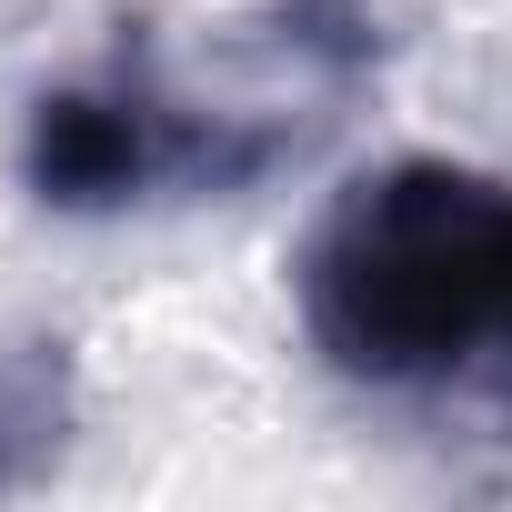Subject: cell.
Instances as JSON below:
<instances>
[{
  "label": "cell",
  "instance_id": "cell-1",
  "mask_svg": "<svg viewBox=\"0 0 512 512\" xmlns=\"http://www.w3.org/2000/svg\"><path fill=\"white\" fill-rule=\"evenodd\" d=\"M292 312L332 382L432 412H512V181L382 161L292 251Z\"/></svg>",
  "mask_w": 512,
  "mask_h": 512
},
{
  "label": "cell",
  "instance_id": "cell-3",
  "mask_svg": "<svg viewBox=\"0 0 512 512\" xmlns=\"http://www.w3.org/2000/svg\"><path fill=\"white\" fill-rule=\"evenodd\" d=\"M71 442V352L61 342H21L0 352V492H21L61 462Z\"/></svg>",
  "mask_w": 512,
  "mask_h": 512
},
{
  "label": "cell",
  "instance_id": "cell-2",
  "mask_svg": "<svg viewBox=\"0 0 512 512\" xmlns=\"http://www.w3.org/2000/svg\"><path fill=\"white\" fill-rule=\"evenodd\" d=\"M332 101L262 91V101H181L161 81L151 31H121L101 81L41 91L21 121V181L41 211H131V201H201L251 191L262 171L302 161L312 131H332Z\"/></svg>",
  "mask_w": 512,
  "mask_h": 512
}]
</instances>
